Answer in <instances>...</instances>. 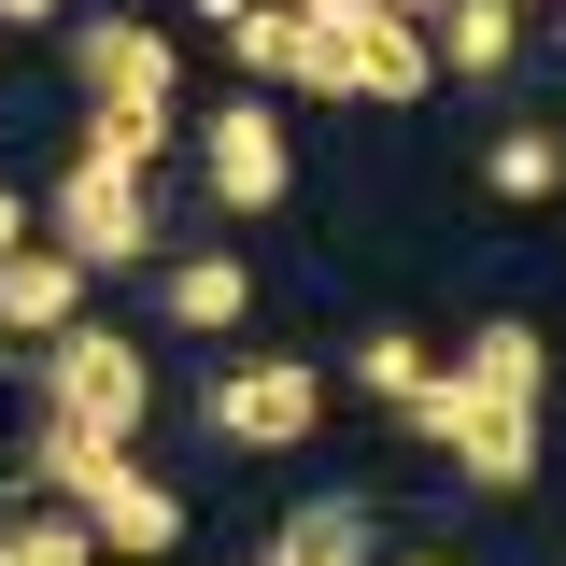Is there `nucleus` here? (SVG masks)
Here are the masks:
<instances>
[{"label":"nucleus","instance_id":"nucleus-19","mask_svg":"<svg viewBox=\"0 0 566 566\" xmlns=\"http://www.w3.org/2000/svg\"><path fill=\"white\" fill-rule=\"evenodd\" d=\"M397 424H411V439H439V453H453V424H468V382H453V368H424V397H411V411H397Z\"/></svg>","mask_w":566,"mask_h":566},{"label":"nucleus","instance_id":"nucleus-12","mask_svg":"<svg viewBox=\"0 0 566 566\" xmlns=\"http://www.w3.org/2000/svg\"><path fill=\"white\" fill-rule=\"evenodd\" d=\"M241 312H255V270H241V255H185V270H170V326H185V340H227Z\"/></svg>","mask_w":566,"mask_h":566},{"label":"nucleus","instance_id":"nucleus-20","mask_svg":"<svg viewBox=\"0 0 566 566\" xmlns=\"http://www.w3.org/2000/svg\"><path fill=\"white\" fill-rule=\"evenodd\" d=\"M29 241H43V199H29V185H0V255H29Z\"/></svg>","mask_w":566,"mask_h":566},{"label":"nucleus","instance_id":"nucleus-2","mask_svg":"<svg viewBox=\"0 0 566 566\" xmlns=\"http://www.w3.org/2000/svg\"><path fill=\"white\" fill-rule=\"evenodd\" d=\"M43 241H57L71 270H142V255H156V185L85 170V156H71L57 185H43Z\"/></svg>","mask_w":566,"mask_h":566},{"label":"nucleus","instance_id":"nucleus-15","mask_svg":"<svg viewBox=\"0 0 566 566\" xmlns=\"http://www.w3.org/2000/svg\"><path fill=\"white\" fill-rule=\"evenodd\" d=\"M43 439H57V411H43V368H0V495H29Z\"/></svg>","mask_w":566,"mask_h":566},{"label":"nucleus","instance_id":"nucleus-8","mask_svg":"<svg viewBox=\"0 0 566 566\" xmlns=\"http://www.w3.org/2000/svg\"><path fill=\"white\" fill-rule=\"evenodd\" d=\"M453 382L482 397V411H538V382H553V340L524 326V312H482L468 354H453Z\"/></svg>","mask_w":566,"mask_h":566},{"label":"nucleus","instance_id":"nucleus-3","mask_svg":"<svg viewBox=\"0 0 566 566\" xmlns=\"http://www.w3.org/2000/svg\"><path fill=\"white\" fill-rule=\"evenodd\" d=\"M199 424L227 439V453H297V439L326 424V382H312L297 354H241V368H212Z\"/></svg>","mask_w":566,"mask_h":566},{"label":"nucleus","instance_id":"nucleus-1","mask_svg":"<svg viewBox=\"0 0 566 566\" xmlns=\"http://www.w3.org/2000/svg\"><path fill=\"white\" fill-rule=\"evenodd\" d=\"M29 368H43V411H57L71 439H114V453H128L142 411H156V354H142L128 326H71V340H43Z\"/></svg>","mask_w":566,"mask_h":566},{"label":"nucleus","instance_id":"nucleus-11","mask_svg":"<svg viewBox=\"0 0 566 566\" xmlns=\"http://www.w3.org/2000/svg\"><path fill=\"white\" fill-rule=\"evenodd\" d=\"M453 468H468L482 495H524V482H538V411H482V397H468V424H453Z\"/></svg>","mask_w":566,"mask_h":566},{"label":"nucleus","instance_id":"nucleus-18","mask_svg":"<svg viewBox=\"0 0 566 566\" xmlns=\"http://www.w3.org/2000/svg\"><path fill=\"white\" fill-rule=\"evenodd\" d=\"M424 368H439V354H424L411 326H368V340H354V382H368L382 411H411V397H424Z\"/></svg>","mask_w":566,"mask_h":566},{"label":"nucleus","instance_id":"nucleus-14","mask_svg":"<svg viewBox=\"0 0 566 566\" xmlns=\"http://www.w3.org/2000/svg\"><path fill=\"white\" fill-rule=\"evenodd\" d=\"M482 185H495L510 212H538V199L566 185V142H553V128H495V142H482Z\"/></svg>","mask_w":566,"mask_h":566},{"label":"nucleus","instance_id":"nucleus-4","mask_svg":"<svg viewBox=\"0 0 566 566\" xmlns=\"http://www.w3.org/2000/svg\"><path fill=\"white\" fill-rule=\"evenodd\" d=\"M199 185H212V212H283L297 156H283V114H270V99H227V114H199Z\"/></svg>","mask_w":566,"mask_h":566},{"label":"nucleus","instance_id":"nucleus-5","mask_svg":"<svg viewBox=\"0 0 566 566\" xmlns=\"http://www.w3.org/2000/svg\"><path fill=\"white\" fill-rule=\"evenodd\" d=\"M71 85H85V114H170V43L142 14H85L71 29Z\"/></svg>","mask_w":566,"mask_h":566},{"label":"nucleus","instance_id":"nucleus-25","mask_svg":"<svg viewBox=\"0 0 566 566\" xmlns=\"http://www.w3.org/2000/svg\"><path fill=\"white\" fill-rule=\"evenodd\" d=\"M397 566H453V553H397Z\"/></svg>","mask_w":566,"mask_h":566},{"label":"nucleus","instance_id":"nucleus-6","mask_svg":"<svg viewBox=\"0 0 566 566\" xmlns=\"http://www.w3.org/2000/svg\"><path fill=\"white\" fill-rule=\"evenodd\" d=\"M227 71H241V85H283V99H340V43H326L312 14H283V0L227 14Z\"/></svg>","mask_w":566,"mask_h":566},{"label":"nucleus","instance_id":"nucleus-9","mask_svg":"<svg viewBox=\"0 0 566 566\" xmlns=\"http://www.w3.org/2000/svg\"><path fill=\"white\" fill-rule=\"evenodd\" d=\"M424 85H439V43H424L411 14H368V29H340V99H397V114H411Z\"/></svg>","mask_w":566,"mask_h":566},{"label":"nucleus","instance_id":"nucleus-7","mask_svg":"<svg viewBox=\"0 0 566 566\" xmlns=\"http://www.w3.org/2000/svg\"><path fill=\"white\" fill-rule=\"evenodd\" d=\"M85 283L99 270H71L57 241H29V255H0V354H43L85 326Z\"/></svg>","mask_w":566,"mask_h":566},{"label":"nucleus","instance_id":"nucleus-10","mask_svg":"<svg viewBox=\"0 0 566 566\" xmlns=\"http://www.w3.org/2000/svg\"><path fill=\"white\" fill-rule=\"evenodd\" d=\"M424 43H439V85H510V57H524V0H453Z\"/></svg>","mask_w":566,"mask_h":566},{"label":"nucleus","instance_id":"nucleus-13","mask_svg":"<svg viewBox=\"0 0 566 566\" xmlns=\"http://www.w3.org/2000/svg\"><path fill=\"white\" fill-rule=\"evenodd\" d=\"M283 553H312V566H382V524H368V495H312V510H283Z\"/></svg>","mask_w":566,"mask_h":566},{"label":"nucleus","instance_id":"nucleus-23","mask_svg":"<svg viewBox=\"0 0 566 566\" xmlns=\"http://www.w3.org/2000/svg\"><path fill=\"white\" fill-rule=\"evenodd\" d=\"M199 14H212V29H227V14H255V0H199Z\"/></svg>","mask_w":566,"mask_h":566},{"label":"nucleus","instance_id":"nucleus-22","mask_svg":"<svg viewBox=\"0 0 566 566\" xmlns=\"http://www.w3.org/2000/svg\"><path fill=\"white\" fill-rule=\"evenodd\" d=\"M57 14H71V0H0V29H57Z\"/></svg>","mask_w":566,"mask_h":566},{"label":"nucleus","instance_id":"nucleus-21","mask_svg":"<svg viewBox=\"0 0 566 566\" xmlns=\"http://www.w3.org/2000/svg\"><path fill=\"white\" fill-rule=\"evenodd\" d=\"M283 14H312V29L340 43V29H368V14H382V0H283Z\"/></svg>","mask_w":566,"mask_h":566},{"label":"nucleus","instance_id":"nucleus-17","mask_svg":"<svg viewBox=\"0 0 566 566\" xmlns=\"http://www.w3.org/2000/svg\"><path fill=\"white\" fill-rule=\"evenodd\" d=\"M85 170H128V185H156V156H170V114H85V142H71Z\"/></svg>","mask_w":566,"mask_h":566},{"label":"nucleus","instance_id":"nucleus-24","mask_svg":"<svg viewBox=\"0 0 566 566\" xmlns=\"http://www.w3.org/2000/svg\"><path fill=\"white\" fill-rule=\"evenodd\" d=\"M255 566H312V553H283V538H270V553H255Z\"/></svg>","mask_w":566,"mask_h":566},{"label":"nucleus","instance_id":"nucleus-16","mask_svg":"<svg viewBox=\"0 0 566 566\" xmlns=\"http://www.w3.org/2000/svg\"><path fill=\"white\" fill-rule=\"evenodd\" d=\"M0 566H99V538H85L71 510H43V495H14V510H0Z\"/></svg>","mask_w":566,"mask_h":566}]
</instances>
